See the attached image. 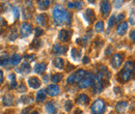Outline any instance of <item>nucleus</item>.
I'll return each mask as SVG.
<instances>
[{"label": "nucleus", "mask_w": 135, "mask_h": 114, "mask_svg": "<svg viewBox=\"0 0 135 114\" xmlns=\"http://www.w3.org/2000/svg\"><path fill=\"white\" fill-rule=\"evenodd\" d=\"M41 44H42V42H41L38 38H35L33 42L31 43V47H32V48H35V49H36V48H40V47H41Z\"/></svg>", "instance_id": "32"}, {"label": "nucleus", "mask_w": 135, "mask_h": 114, "mask_svg": "<svg viewBox=\"0 0 135 114\" xmlns=\"http://www.w3.org/2000/svg\"><path fill=\"white\" fill-rule=\"evenodd\" d=\"M88 62H89V58H88L87 56H85L84 58H83V63H84V65H87Z\"/></svg>", "instance_id": "50"}, {"label": "nucleus", "mask_w": 135, "mask_h": 114, "mask_svg": "<svg viewBox=\"0 0 135 114\" xmlns=\"http://www.w3.org/2000/svg\"><path fill=\"white\" fill-rule=\"evenodd\" d=\"M13 103H14V97L11 96V95H5L2 98V104H3V106L9 107V106L13 105Z\"/></svg>", "instance_id": "17"}, {"label": "nucleus", "mask_w": 135, "mask_h": 114, "mask_svg": "<svg viewBox=\"0 0 135 114\" xmlns=\"http://www.w3.org/2000/svg\"><path fill=\"white\" fill-rule=\"evenodd\" d=\"M68 7L69 8H74L75 7V2H68Z\"/></svg>", "instance_id": "48"}, {"label": "nucleus", "mask_w": 135, "mask_h": 114, "mask_svg": "<svg viewBox=\"0 0 135 114\" xmlns=\"http://www.w3.org/2000/svg\"><path fill=\"white\" fill-rule=\"evenodd\" d=\"M76 102H77V104H80V105H86L89 102V98L84 93H81L76 98Z\"/></svg>", "instance_id": "19"}, {"label": "nucleus", "mask_w": 135, "mask_h": 114, "mask_svg": "<svg viewBox=\"0 0 135 114\" xmlns=\"http://www.w3.org/2000/svg\"><path fill=\"white\" fill-rule=\"evenodd\" d=\"M47 68V65L44 63V62H41V63H36L34 65V72L36 74H43Z\"/></svg>", "instance_id": "18"}, {"label": "nucleus", "mask_w": 135, "mask_h": 114, "mask_svg": "<svg viewBox=\"0 0 135 114\" xmlns=\"http://www.w3.org/2000/svg\"><path fill=\"white\" fill-rule=\"evenodd\" d=\"M29 111H30V110H29V108H25V109L22 111V113L21 114H29Z\"/></svg>", "instance_id": "53"}, {"label": "nucleus", "mask_w": 135, "mask_h": 114, "mask_svg": "<svg viewBox=\"0 0 135 114\" xmlns=\"http://www.w3.org/2000/svg\"><path fill=\"white\" fill-rule=\"evenodd\" d=\"M21 59H22V57H21L20 55L14 54V55L11 57V59H8V62H9L11 65H19V62L21 61Z\"/></svg>", "instance_id": "20"}, {"label": "nucleus", "mask_w": 135, "mask_h": 114, "mask_svg": "<svg viewBox=\"0 0 135 114\" xmlns=\"http://www.w3.org/2000/svg\"><path fill=\"white\" fill-rule=\"evenodd\" d=\"M25 59H26L27 63L28 62H31V61H33L34 59H35V55H26L25 56Z\"/></svg>", "instance_id": "38"}, {"label": "nucleus", "mask_w": 135, "mask_h": 114, "mask_svg": "<svg viewBox=\"0 0 135 114\" xmlns=\"http://www.w3.org/2000/svg\"><path fill=\"white\" fill-rule=\"evenodd\" d=\"M47 93L50 97H56L59 93V87L55 84H51L47 87Z\"/></svg>", "instance_id": "9"}, {"label": "nucleus", "mask_w": 135, "mask_h": 114, "mask_svg": "<svg viewBox=\"0 0 135 114\" xmlns=\"http://www.w3.org/2000/svg\"><path fill=\"white\" fill-rule=\"evenodd\" d=\"M103 79L99 75H96L95 76V79H94V84H93V92L94 93H100L103 88H104V83H103Z\"/></svg>", "instance_id": "4"}, {"label": "nucleus", "mask_w": 135, "mask_h": 114, "mask_svg": "<svg viewBox=\"0 0 135 114\" xmlns=\"http://www.w3.org/2000/svg\"><path fill=\"white\" fill-rule=\"evenodd\" d=\"M130 37H131V39L135 43V29L132 31V32L130 33Z\"/></svg>", "instance_id": "49"}, {"label": "nucleus", "mask_w": 135, "mask_h": 114, "mask_svg": "<svg viewBox=\"0 0 135 114\" xmlns=\"http://www.w3.org/2000/svg\"><path fill=\"white\" fill-rule=\"evenodd\" d=\"M77 43H81V46H85L86 43H87V35L84 36V37H82V38L77 39Z\"/></svg>", "instance_id": "37"}, {"label": "nucleus", "mask_w": 135, "mask_h": 114, "mask_svg": "<svg viewBox=\"0 0 135 114\" xmlns=\"http://www.w3.org/2000/svg\"><path fill=\"white\" fill-rule=\"evenodd\" d=\"M8 79L12 82L16 81V76H15V74H9V75H8Z\"/></svg>", "instance_id": "46"}, {"label": "nucleus", "mask_w": 135, "mask_h": 114, "mask_svg": "<svg viewBox=\"0 0 135 114\" xmlns=\"http://www.w3.org/2000/svg\"><path fill=\"white\" fill-rule=\"evenodd\" d=\"M94 79H95V76L93 73H86V76L82 81L79 83V87L80 88H87L89 86H93L94 84Z\"/></svg>", "instance_id": "5"}, {"label": "nucleus", "mask_w": 135, "mask_h": 114, "mask_svg": "<svg viewBox=\"0 0 135 114\" xmlns=\"http://www.w3.org/2000/svg\"><path fill=\"white\" fill-rule=\"evenodd\" d=\"M62 74H54L53 76H52V78H51V80L53 83H58V82L61 81V79H62Z\"/></svg>", "instance_id": "29"}, {"label": "nucleus", "mask_w": 135, "mask_h": 114, "mask_svg": "<svg viewBox=\"0 0 135 114\" xmlns=\"http://www.w3.org/2000/svg\"><path fill=\"white\" fill-rule=\"evenodd\" d=\"M32 32V26L29 23H23L20 27V35L22 37L28 36L30 33Z\"/></svg>", "instance_id": "6"}, {"label": "nucleus", "mask_w": 135, "mask_h": 114, "mask_svg": "<svg viewBox=\"0 0 135 114\" xmlns=\"http://www.w3.org/2000/svg\"><path fill=\"white\" fill-rule=\"evenodd\" d=\"M45 100H46V90L41 89V90L36 93V101L40 102V103H42V102H44Z\"/></svg>", "instance_id": "23"}, {"label": "nucleus", "mask_w": 135, "mask_h": 114, "mask_svg": "<svg viewBox=\"0 0 135 114\" xmlns=\"http://www.w3.org/2000/svg\"><path fill=\"white\" fill-rule=\"evenodd\" d=\"M66 9L61 6V5H55L54 9H53V19L55 21L56 24L60 25L65 22V18H66Z\"/></svg>", "instance_id": "2"}, {"label": "nucleus", "mask_w": 135, "mask_h": 114, "mask_svg": "<svg viewBox=\"0 0 135 114\" xmlns=\"http://www.w3.org/2000/svg\"><path fill=\"white\" fill-rule=\"evenodd\" d=\"M74 76H75V83H80L86 76V72L84 70H78L74 73Z\"/></svg>", "instance_id": "10"}, {"label": "nucleus", "mask_w": 135, "mask_h": 114, "mask_svg": "<svg viewBox=\"0 0 135 114\" xmlns=\"http://www.w3.org/2000/svg\"><path fill=\"white\" fill-rule=\"evenodd\" d=\"M34 33H35V36H36V38H37L38 36H41V35L44 33V30H43L41 27H36L35 30H34Z\"/></svg>", "instance_id": "35"}, {"label": "nucleus", "mask_w": 135, "mask_h": 114, "mask_svg": "<svg viewBox=\"0 0 135 114\" xmlns=\"http://www.w3.org/2000/svg\"><path fill=\"white\" fill-rule=\"evenodd\" d=\"M114 23H115V16H111L109 19V22H108V27H109L108 29H110L114 25Z\"/></svg>", "instance_id": "34"}, {"label": "nucleus", "mask_w": 135, "mask_h": 114, "mask_svg": "<svg viewBox=\"0 0 135 114\" xmlns=\"http://www.w3.org/2000/svg\"><path fill=\"white\" fill-rule=\"evenodd\" d=\"M16 87H17V82H16V81L11 82V85H9V88H11V89H14V88H16Z\"/></svg>", "instance_id": "47"}, {"label": "nucleus", "mask_w": 135, "mask_h": 114, "mask_svg": "<svg viewBox=\"0 0 135 114\" xmlns=\"http://www.w3.org/2000/svg\"><path fill=\"white\" fill-rule=\"evenodd\" d=\"M74 114H83V112H82L80 109H76V110L74 111Z\"/></svg>", "instance_id": "54"}, {"label": "nucleus", "mask_w": 135, "mask_h": 114, "mask_svg": "<svg viewBox=\"0 0 135 114\" xmlns=\"http://www.w3.org/2000/svg\"><path fill=\"white\" fill-rule=\"evenodd\" d=\"M127 107H128V103L126 101H120L115 105V111L118 113H123L126 111Z\"/></svg>", "instance_id": "11"}, {"label": "nucleus", "mask_w": 135, "mask_h": 114, "mask_svg": "<svg viewBox=\"0 0 135 114\" xmlns=\"http://www.w3.org/2000/svg\"><path fill=\"white\" fill-rule=\"evenodd\" d=\"M8 63V56L5 54V55H1L0 56V65L1 66H4Z\"/></svg>", "instance_id": "30"}, {"label": "nucleus", "mask_w": 135, "mask_h": 114, "mask_svg": "<svg viewBox=\"0 0 135 114\" xmlns=\"http://www.w3.org/2000/svg\"><path fill=\"white\" fill-rule=\"evenodd\" d=\"M36 22H37L40 25H42V26L46 25V23H47V16H46L45 14L37 15V16H36Z\"/></svg>", "instance_id": "21"}, {"label": "nucleus", "mask_w": 135, "mask_h": 114, "mask_svg": "<svg viewBox=\"0 0 135 114\" xmlns=\"http://www.w3.org/2000/svg\"><path fill=\"white\" fill-rule=\"evenodd\" d=\"M81 5H82V2H81V1H76V2H75V7H76V8H78V9L81 8Z\"/></svg>", "instance_id": "45"}, {"label": "nucleus", "mask_w": 135, "mask_h": 114, "mask_svg": "<svg viewBox=\"0 0 135 114\" xmlns=\"http://www.w3.org/2000/svg\"><path fill=\"white\" fill-rule=\"evenodd\" d=\"M112 51H113L112 47H111V46H109V47H108V49H106V53H105V54L108 56V55H110V54H111V52H112Z\"/></svg>", "instance_id": "44"}, {"label": "nucleus", "mask_w": 135, "mask_h": 114, "mask_svg": "<svg viewBox=\"0 0 135 114\" xmlns=\"http://www.w3.org/2000/svg\"><path fill=\"white\" fill-rule=\"evenodd\" d=\"M71 52H72V53H71L72 58H73L74 60H79V58H80V56H81L80 51H79V50H77V49H75V48H73Z\"/></svg>", "instance_id": "27"}, {"label": "nucleus", "mask_w": 135, "mask_h": 114, "mask_svg": "<svg viewBox=\"0 0 135 114\" xmlns=\"http://www.w3.org/2000/svg\"><path fill=\"white\" fill-rule=\"evenodd\" d=\"M111 9V4L109 1H102L101 2V11L103 16H108V14L110 13Z\"/></svg>", "instance_id": "8"}, {"label": "nucleus", "mask_w": 135, "mask_h": 114, "mask_svg": "<svg viewBox=\"0 0 135 114\" xmlns=\"http://www.w3.org/2000/svg\"><path fill=\"white\" fill-rule=\"evenodd\" d=\"M68 50L67 46H61L59 44H55L53 46V52L54 54H66Z\"/></svg>", "instance_id": "12"}, {"label": "nucleus", "mask_w": 135, "mask_h": 114, "mask_svg": "<svg viewBox=\"0 0 135 114\" xmlns=\"http://www.w3.org/2000/svg\"><path fill=\"white\" fill-rule=\"evenodd\" d=\"M65 22L67 23L68 25H70V24H71V22H72V13H71V12H67V13H66Z\"/></svg>", "instance_id": "31"}, {"label": "nucleus", "mask_w": 135, "mask_h": 114, "mask_svg": "<svg viewBox=\"0 0 135 114\" xmlns=\"http://www.w3.org/2000/svg\"><path fill=\"white\" fill-rule=\"evenodd\" d=\"M18 72L23 73V74H28V73L30 72V65H29V63H27V62L22 63V65H21V67L18 70Z\"/></svg>", "instance_id": "22"}, {"label": "nucleus", "mask_w": 135, "mask_h": 114, "mask_svg": "<svg viewBox=\"0 0 135 114\" xmlns=\"http://www.w3.org/2000/svg\"><path fill=\"white\" fill-rule=\"evenodd\" d=\"M46 111L49 114H54L55 113V105L53 104V102H49L46 104V107H45Z\"/></svg>", "instance_id": "25"}, {"label": "nucleus", "mask_w": 135, "mask_h": 114, "mask_svg": "<svg viewBox=\"0 0 135 114\" xmlns=\"http://www.w3.org/2000/svg\"><path fill=\"white\" fill-rule=\"evenodd\" d=\"M95 30H96L97 32H102V31L104 30V23H103L102 21H99V22L96 23V25H95Z\"/></svg>", "instance_id": "28"}, {"label": "nucleus", "mask_w": 135, "mask_h": 114, "mask_svg": "<svg viewBox=\"0 0 135 114\" xmlns=\"http://www.w3.org/2000/svg\"><path fill=\"white\" fill-rule=\"evenodd\" d=\"M70 36H71V31H69V30H66V29H62V30H60V32H59V35H58V37H59V39L61 41V42H68L69 39H70Z\"/></svg>", "instance_id": "14"}, {"label": "nucleus", "mask_w": 135, "mask_h": 114, "mask_svg": "<svg viewBox=\"0 0 135 114\" xmlns=\"http://www.w3.org/2000/svg\"><path fill=\"white\" fill-rule=\"evenodd\" d=\"M54 65H55V67H57V68H59V70H61V68H64V66H65V60L62 59V58H59V57H57V58H55L54 59Z\"/></svg>", "instance_id": "24"}, {"label": "nucleus", "mask_w": 135, "mask_h": 114, "mask_svg": "<svg viewBox=\"0 0 135 114\" xmlns=\"http://www.w3.org/2000/svg\"><path fill=\"white\" fill-rule=\"evenodd\" d=\"M72 107H73V104H72L71 101H67V102L65 103V109H66V111H68V112L71 111Z\"/></svg>", "instance_id": "33"}, {"label": "nucleus", "mask_w": 135, "mask_h": 114, "mask_svg": "<svg viewBox=\"0 0 135 114\" xmlns=\"http://www.w3.org/2000/svg\"><path fill=\"white\" fill-rule=\"evenodd\" d=\"M28 85L31 87V88H38L41 86V81L38 78L36 77H30L28 79Z\"/></svg>", "instance_id": "15"}, {"label": "nucleus", "mask_w": 135, "mask_h": 114, "mask_svg": "<svg viewBox=\"0 0 135 114\" xmlns=\"http://www.w3.org/2000/svg\"><path fill=\"white\" fill-rule=\"evenodd\" d=\"M124 18H125V15H124V14H119V15H118V16L115 18V21H118V22H120V21H122Z\"/></svg>", "instance_id": "41"}, {"label": "nucleus", "mask_w": 135, "mask_h": 114, "mask_svg": "<svg viewBox=\"0 0 135 114\" xmlns=\"http://www.w3.org/2000/svg\"><path fill=\"white\" fill-rule=\"evenodd\" d=\"M2 82H3V73H2V71L0 70V85L2 84Z\"/></svg>", "instance_id": "51"}, {"label": "nucleus", "mask_w": 135, "mask_h": 114, "mask_svg": "<svg viewBox=\"0 0 135 114\" xmlns=\"http://www.w3.org/2000/svg\"><path fill=\"white\" fill-rule=\"evenodd\" d=\"M19 91H22V92H24V91H26V88L24 87V85H23V84H21V87L19 88Z\"/></svg>", "instance_id": "52"}, {"label": "nucleus", "mask_w": 135, "mask_h": 114, "mask_svg": "<svg viewBox=\"0 0 135 114\" xmlns=\"http://www.w3.org/2000/svg\"><path fill=\"white\" fill-rule=\"evenodd\" d=\"M84 18L88 23H93V22L95 21V19H96V16H95L94 11H93V9H89V8L86 9V11H85V14H84Z\"/></svg>", "instance_id": "13"}, {"label": "nucleus", "mask_w": 135, "mask_h": 114, "mask_svg": "<svg viewBox=\"0 0 135 114\" xmlns=\"http://www.w3.org/2000/svg\"><path fill=\"white\" fill-rule=\"evenodd\" d=\"M128 29V23L127 22H122L117 28V33L118 35H124Z\"/></svg>", "instance_id": "16"}, {"label": "nucleus", "mask_w": 135, "mask_h": 114, "mask_svg": "<svg viewBox=\"0 0 135 114\" xmlns=\"http://www.w3.org/2000/svg\"><path fill=\"white\" fill-rule=\"evenodd\" d=\"M105 110V103L101 98L96 100L91 105V112L93 114H102Z\"/></svg>", "instance_id": "3"}, {"label": "nucleus", "mask_w": 135, "mask_h": 114, "mask_svg": "<svg viewBox=\"0 0 135 114\" xmlns=\"http://www.w3.org/2000/svg\"><path fill=\"white\" fill-rule=\"evenodd\" d=\"M0 25H6V22L2 18H0Z\"/></svg>", "instance_id": "55"}, {"label": "nucleus", "mask_w": 135, "mask_h": 114, "mask_svg": "<svg viewBox=\"0 0 135 114\" xmlns=\"http://www.w3.org/2000/svg\"><path fill=\"white\" fill-rule=\"evenodd\" d=\"M111 65L113 66V67H115V68H118L122 63H123V56L120 55V54H118V53H115V54H113L112 55V57H111Z\"/></svg>", "instance_id": "7"}, {"label": "nucleus", "mask_w": 135, "mask_h": 114, "mask_svg": "<svg viewBox=\"0 0 135 114\" xmlns=\"http://www.w3.org/2000/svg\"><path fill=\"white\" fill-rule=\"evenodd\" d=\"M31 114H40V113H38L37 111H35V110H34V111H32V112H31Z\"/></svg>", "instance_id": "57"}, {"label": "nucleus", "mask_w": 135, "mask_h": 114, "mask_svg": "<svg viewBox=\"0 0 135 114\" xmlns=\"http://www.w3.org/2000/svg\"><path fill=\"white\" fill-rule=\"evenodd\" d=\"M13 13H14L15 18L18 19V18H19V15H20V13H19V8H18L17 6H14V7H13Z\"/></svg>", "instance_id": "40"}, {"label": "nucleus", "mask_w": 135, "mask_h": 114, "mask_svg": "<svg viewBox=\"0 0 135 114\" xmlns=\"http://www.w3.org/2000/svg\"><path fill=\"white\" fill-rule=\"evenodd\" d=\"M50 5V1L49 0H42V1H37V6L41 9H46L47 7H49Z\"/></svg>", "instance_id": "26"}, {"label": "nucleus", "mask_w": 135, "mask_h": 114, "mask_svg": "<svg viewBox=\"0 0 135 114\" xmlns=\"http://www.w3.org/2000/svg\"><path fill=\"white\" fill-rule=\"evenodd\" d=\"M129 22H130V24H132V25H133V24H134V19H133V18H130Z\"/></svg>", "instance_id": "56"}, {"label": "nucleus", "mask_w": 135, "mask_h": 114, "mask_svg": "<svg viewBox=\"0 0 135 114\" xmlns=\"http://www.w3.org/2000/svg\"><path fill=\"white\" fill-rule=\"evenodd\" d=\"M135 75V62L134 61H127L123 70L119 72L118 74V80L122 83H126L128 82L132 77H134Z\"/></svg>", "instance_id": "1"}, {"label": "nucleus", "mask_w": 135, "mask_h": 114, "mask_svg": "<svg viewBox=\"0 0 135 114\" xmlns=\"http://www.w3.org/2000/svg\"><path fill=\"white\" fill-rule=\"evenodd\" d=\"M21 100H22V101H23L25 104H29V103H32V101H33L31 97H23V98H21ZM21 100H20V101H21Z\"/></svg>", "instance_id": "36"}, {"label": "nucleus", "mask_w": 135, "mask_h": 114, "mask_svg": "<svg viewBox=\"0 0 135 114\" xmlns=\"http://www.w3.org/2000/svg\"><path fill=\"white\" fill-rule=\"evenodd\" d=\"M123 3H124V1H115V2H114V6H115L117 8H118V7H120V6L123 5Z\"/></svg>", "instance_id": "43"}, {"label": "nucleus", "mask_w": 135, "mask_h": 114, "mask_svg": "<svg viewBox=\"0 0 135 114\" xmlns=\"http://www.w3.org/2000/svg\"><path fill=\"white\" fill-rule=\"evenodd\" d=\"M67 82L69 83V84H73V83H75V76H74V74H72V75L68 78Z\"/></svg>", "instance_id": "39"}, {"label": "nucleus", "mask_w": 135, "mask_h": 114, "mask_svg": "<svg viewBox=\"0 0 135 114\" xmlns=\"http://www.w3.org/2000/svg\"><path fill=\"white\" fill-rule=\"evenodd\" d=\"M16 37H17V33L16 32L11 33V34H9V41H15Z\"/></svg>", "instance_id": "42"}]
</instances>
